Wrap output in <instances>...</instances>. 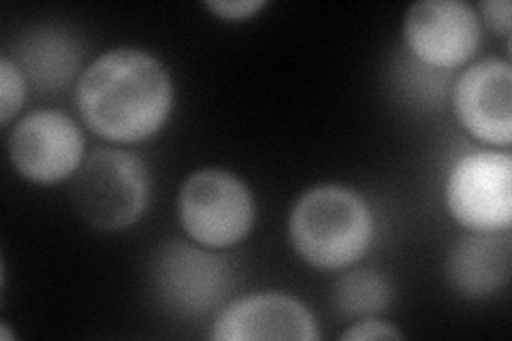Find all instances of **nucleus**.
I'll return each mask as SVG.
<instances>
[{
  "instance_id": "f257e3e1",
  "label": "nucleus",
  "mask_w": 512,
  "mask_h": 341,
  "mask_svg": "<svg viewBox=\"0 0 512 341\" xmlns=\"http://www.w3.org/2000/svg\"><path fill=\"white\" fill-rule=\"evenodd\" d=\"M173 105L171 79L154 56L120 47L96 58L77 84V107L96 135L137 143L158 133Z\"/></svg>"
},
{
  "instance_id": "f03ea898",
  "label": "nucleus",
  "mask_w": 512,
  "mask_h": 341,
  "mask_svg": "<svg viewBox=\"0 0 512 341\" xmlns=\"http://www.w3.org/2000/svg\"><path fill=\"white\" fill-rule=\"evenodd\" d=\"M288 235L312 267L346 269L370 248L374 218L359 192L325 184L301 194L288 218Z\"/></svg>"
},
{
  "instance_id": "7ed1b4c3",
  "label": "nucleus",
  "mask_w": 512,
  "mask_h": 341,
  "mask_svg": "<svg viewBox=\"0 0 512 341\" xmlns=\"http://www.w3.org/2000/svg\"><path fill=\"white\" fill-rule=\"evenodd\" d=\"M148 197V169L131 152L96 150L75 173L73 203L96 229L120 231L135 224L146 211Z\"/></svg>"
},
{
  "instance_id": "20e7f679",
  "label": "nucleus",
  "mask_w": 512,
  "mask_h": 341,
  "mask_svg": "<svg viewBox=\"0 0 512 341\" xmlns=\"http://www.w3.org/2000/svg\"><path fill=\"white\" fill-rule=\"evenodd\" d=\"M178 216L190 239L205 248H231L254 224V199L237 175L224 169L192 173L178 197Z\"/></svg>"
},
{
  "instance_id": "39448f33",
  "label": "nucleus",
  "mask_w": 512,
  "mask_h": 341,
  "mask_svg": "<svg viewBox=\"0 0 512 341\" xmlns=\"http://www.w3.org/2000/svg\"><path fill=\"white\" fill-rule=\"evenodd\" d=\"M446 205L472 233L508 231L512 222V158L508 152L461 156L446 180Z\"/></svg>"
},
{
  "instance_id": "423d86ee",
  "label": "nucleus",
  "mask_w": 512,
  "mask_h": 341,
  "mask_svg": "<svg viewBox=\"0 0 512 341\" xmlns=\"http://www.w3.org/2000/svg\"><path fill=\"white\" fill-rule=\"evenodd\" d=\"M152 278L158 299L180 316L212 312L233 288V269L227 258L182 241L160 248Z\"/></svg>"
},
{
  "instance_id": "0eeeda50",
  "label": "nucleus",
  "mask_w": 512,
  "mask_h": 341,
  "mask_svg": "<svg viewBox=\"0 0 512 341\" xmlns=\"http://www.w3.org/2000/svg\"><path fill=\"white\" fill-rule=\"evenodd\" d=\"M9 158L26 180L58 184L82 167L84 137L67 113L41 109L13 128Z\"/></svg>"
},
{
  "instance_id": "6e6552de",
  "label": "nucleus",
  "mask_w": 512,
  "mask_h": 341,
  "mask_svg": "<svg viewBox=\"0 0 512 341\" xmlns=\"http://www.w3.org/2000/svg\"><path fill=\"white\" fill-rule=\"evenodd\" d=\"M404 39L427 67L453 69L478 50V15L461 0H419L406 13Z\"/></svg>"
},
{
  "instance_id": "1a4fd4ad",
  "label": "nucleus",
  "mask_w": 512,
  "mask_h": 341,
  "mask_svg": "<svg viewBox=\"0 0 512 341\" xmlns=\"http://www.w3.org/2000/svg\"><path fill=\"white\" fill-rule=\"evenodd\" d=\"M453 103L459 122L476 139L491 145L512 141V69L510 62L487 58L457 79Z\"/></svg>"
},
{
  "instance_id": "9d476101",
  "label": "nucleus",
  "mask_w": 512,
  "mask_h": 341,
  "mask_svg": "<svg viewBox=\"0 0 512 341\" xmlns=\"http://www.w3.org/2000/svg\"><path fill=\"white\" fill-rule=\"evenodd\" d=\"M212 337L216 341H314L318 339V329L312 312L297 299L278 292H261L224 307L216 318Z\"/></svg>"
},
{
  "instance_id": "9b49d317",
  "label": "nucleus",
  "mask_w": 512,
  "mask_h": 341,
  "mask_svg": "<svg viewBox=\"0 0 512 341\" xmlns=\"http://www.w3.org/2000/svg\"><path fill=\"white\" fill-rule=\"evenodd\" d=\"M512 246L508 231L474 233L459 239L446 258V278L463 297L483 299L510 278Z\"/></svg>"
},
{
  "instance_id": "f8f14e48",
  "label": "nucleus",
  "mask_w": 512,
  "mask_h": 341,
  "mask_svg": "<svg viewBox=\"0 0 512 341\" xmlns=\"http://www.w3.org/2000/svg\"><path fill=\"white\" fill-rule=\"evenodd\" d=\"M82 62V45L60 28H35L18 47V67L41 92H58L71 84Z\"/></svg>"
},
{
  "instance_id": "ddd939ff",
  "label": "nucleus",
  "mask_w": 512,
  "mask_h": 341,
  "mask_svg": "<svg viewBox=\"0 0 512 341\" xmlns=\"http://www.w3.org/2000/svg\"><path fill=\"white\" fill-rule=\"evenodd\" d=\"M391 286L376 271H352L335 286V307L346 318H372L391 303Z\"/></svg>"
},
{
  "instance_id": "4468645a",
  "label": "nucleus",
  "mask_w": 512,
  "mask_h": 341,
  "mask_svg": "<svg viewBox=\"0 0 512 341\" xmlns=\"http://www.w3.org/2000/svg\"><path fill=\"white\" fill-rule=\"evenodd\" d=\"M28 79L11 58L0 60V124L7 126L26 101Z\"/></svg>"
},
{
  "instance_id": "2eb2a0df",
  "label": "nucleus",
  "mask_w": 512,
  "mask_h": 341,
  "mask_svg": "<svg viewBox=\"0 0 512 341\" xmlns=\"http://www.w3.org/2000/svg\"><path fill=\"white\" fill-rule=\"evenodd\" d=\"M342 339L346 341H378V339H402V333H399L393 324L380 322L376 318H363L357 324L342 333Z\"/></svg>"
},
{
  "instance_id": "dca6fc26",
  "label": "nucleus",
  "mask_w": 512,
  "mask_h": 341,
  "mask_svg": "<svg viewBox=\"0 0 512 341\" xmlns=\"http://www.w3.org/2000/svg\"><path fill=\"white\" fill-rule=\"evenodd\" d=\"M265 7V0H210L207 9L214 11L222 20H248Z\"/></svg>"
},
{
  "instance_id": "f3484780",
  "label": "nucleus",
  "mask_w": 512,
  "mask_h": 341,
  "mask_svg": "<svg viewBox=\"0 0 512 341\" xmlns=\"http://www.w3.org/2000/svg\"><path fill=\"white\" fill-rule=\"evenodd\" d=\"M480 13L491 28L502 32L504 37L510 35V0H485L480 3Z\"/></svg>"
}]
</instances>
